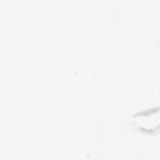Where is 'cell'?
Returning a JSON list of instances; mask_svg holds the SVG:
<instances>
[{
    "label": "cell",
    "mask_w": 160,
    "mask_h": 160,
    "mask_svg": "<svg viewBox=\"0 0 160 160\" xmlns=\"http://www.w3.org/2000/svg\"><path fill=\"white\" fill-rule=\"evenodd\" d=\"M132 121L134 125L142 131L156 130L159 128V110L158 108H155L152 110L139 112L132 118Z\"/></svg>",
    "instance_id": "cell-1"
}]
</instances>
